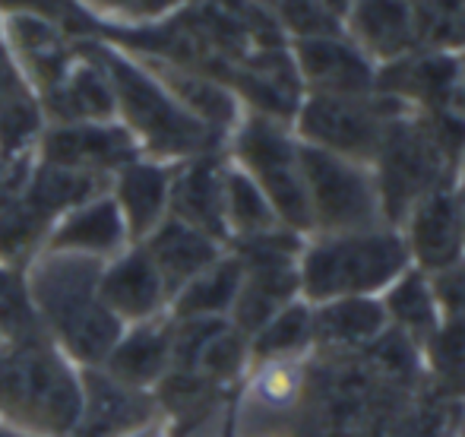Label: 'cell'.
<instances>
[{
	"instance_id": "6da1fadb",
	"label": "cell",
	"mask_w": 465,
	"mask_h": 437,
	"mask_svg": "<svg viewBox=\"0 0 465 437\" xmlns=\"http://www.w3.org/2000/svg\"><path fill=\"white\" fill-rule=\"evenodd\" d=\"M102 266V260L93 257L45 251V257H38L25 273L45 333L80 371L102 368L127 330L98 295Z\"/></svg>"
},
{
	"instance_id": "7a4b0ae2",
	"label": "cell",
	"mask_w": 465,
	"mask_h": 437,
	"mask_svg": "<svg viewBox=\"0 0 465 437\" xmlns=\"http://www.w3.org/2000/svg\"><path fill=\"white\" fill-rule=\"evenodd\" d=\"M83 51L104 70L114 93V108L124 117V127L136 140L143 153L153 155V162H187L196 155H209L222 149V136H215L206 124L196 121L172 99L165 86L149 74L143 64L130 61L114 45L86 42L80 38Z\"/></svg>"
},
{
	"instance_id": "3957f363",
	"label": "cell",
	"mask_w": 465,
	"mask_h": 437,
	"mask_svg": "<svg viewBox=\"0 0 465 437\" xmlns=\"http://www.w3.org/2000/svg\"><path fill=\"white\" fill-rule=\"evenodd\" d=\"M83 371L51 339H0V419L38 437H67L80 419Z\"/></svg>"
},
{
	"instance_id": "277c9868",
	"label": "cell",
	"mask_w": 465,
	"mask_h": 437,
	"mask_svg": "<svg viewBox=\"0 0 465 437\" xmlns=\"http://www.w3.org/2000/svg\"><path fill=\"white\" fill-rule=\"evenodd\" d=\"M411 266L399 228L307 234L298 257V289L307 304L380 298Z\"/></svg>"
},
{
	"instance_id": "5b68a950",
	"label": "cell",
	"mask_w": 465,
	"mask_h": 437,
	"mask_svg": "<svg viewBox=\"0 0 465 437\" xmlns=\"http://www.w3.org/2000/svg\"><path fill=\"white\" fill-rule=\"evenodd\" d=\"M371 172L377 181L386 225L399 228V222L409 216L418 200L453 187L460 165L434 140L421 111H402L386 124Z\"/></svg>"
},
{
	"instance_id": "8992f818",
	"label": "cell",
	"mask_w": 465,
	"mask_h": 437,
	"mask_svg": "<svg viewBox=\"0 0 465 437\" xmlns=\"http://www.w3.org/2000/svg\"><path fill=\"white\" fill-rule=\"evenodd\" d=\"M228 143H232L228 162H234L263 191L279 225L307 238L311 210H307L304 172H301V143L292 124L244 111Z\"/></svg>"
},
{
	"instance_id": "52a82bcc",
	"label": "cell",
	"mask_w": 465,
	"mask_h": 437,
	"mask_svg": "<svg viewBox=\"0 0 465 437\" xmlns=\"http://www.w3.org/2000/svg\"><path fill=\"white\" fill-rule=\"evenodd\" d=\"M402 111L396 99L386 95H320L304 93L298 111L292 117V130L298 143L323 153L342 155L351 162L371 165L383 140L386 124Z\"/></svg>"
},
{
	"instance_id": "ba28073f",
	"label": "cell",
	"mask_w": 465,
	"mask_h": 437,
	"mask_svg": "<svg viewBox=\"0 0 465 437\" xmlns=\"http://www.w3.org/2000/svg\"><path fill=\"white\" fill-rule=\"evenodd\" d=\"M301 172H304V194L311 210V234L386 225L371 165L301 143Z\"/></svg>"
},
{
	"instance_id": "9c48e42d",
	"label": "cell",
	"mask_w": 465,
	"mask_h": 437,
	"mask_svg": "<svg viewBox=\"0 0 465 437\" xmlns=\"http://www.w3.org/2000/svg\"><path fill=\"white\" fill-rule=\"evenodd\" d=\"M465 55L443 48H418L377 67V93L411 111H456Z\"/></svg>"
},
{
	"instance_id": "30bf717a",
	"label": "cell",
	"mask_w": 465,
	"mask_h": 437,
	"mask_svg": "<svg viewBox=\"0 0 465 437\" xmlns=\"http://www.w3.org/2000/svg\"><path fill=\"white\" fill-rule=\"evenodd\" d=\"M304 93L320 95H373L377 64L345 32L288 42Z\"/></svg>"
},
{
	"instance_id": "8fae6325",
	"label": "cell",
	"mask_w": 465,
	"mask_h": 437,
	"mask_svg": "<svg viewBox=\"0 0 465 437\" xmlns=\"http://www.w3.org/2000/svg\"><path fill=\"white\" fill-rule=\"evenodd\" d=\"M136 159H140V146L124 124H54L48 134H42V162L54 168L114 178L124 165Z\"/></svg>"
},
{
	"instance_id": "7c38bea8",
	"label": "cell",
	"mask_w": 465,
	"mask_h": 437,
	"mask_svg": "<svg viewBox=\"0 0 465 437\" xmlns=\"http://www.w3.org/2000/svg\"><path fill=\"white\" fill-rule=\"evenodd\" d=\"M399 234L415 270L437 276L465 260V216L453 187L428 194L399 222Z\"/></svg>"
},
{
	"instance_id": "4fadbf2b",
	"label": "cell",
	"mask_w": 465,
	"mask_h": 437,
	"mask_svg": "<svg viewBox=\"0 0 465 437\" xmlns=\"http://www.w3.org/2000/svg\"><path fill=\"white\" fill-rule=\"evenodd\" d=\"M225 168L228 159H222L219 153L178 162L172 168V187H168V216L228 247Z\"/></svg>"
},
{
	"instance_id": "5bb4252c",
	"label": "cell",
	"mask_w": 465,
	"mask_h": 437,
	"mask_svg": "<svg viewBox=\"0 0 465 437\" xmlns=\"http://www.w3.org/2000/svg\"><path fill=\"white\" fill-rule=\"evenodd\" d=\"M159 402L146 390L117 383L102 368H83V406L67 437H127L155 422Z\"/></svg>"
},
{
	"instance_id": "9a60e30c",
	"label": "cell",
	"mask_w": 465,
	"mask_h": 437,
	"mask_svg": "<svg viewBox=\"0 0 465 437\" xmlns=\"http://www.w3.org/2000/svg\"><path fill=\"white\" fill-rule=\"evenodd\" d=\"M342 32L377 67H386L421 48L411 0H351L342 16Z\"/></svg>"
},
{
	"instance_id": "2e32d148",
	"label": "cell",
	"mask_w": 465,
	"mask_h": 437,
	"mask_svg": "<svg viewBox=\"0 0 465 437\" xmlns=\"http://www.w3.org/2000/svg\"><path fill=\"white\" fill-rule=\"evenodd\" d=\"M98 295H102L104 308L124 323L153 321V317L168 311V292L162 283L159 270L153 260L146 257L140 244L130 251L117 253L114 260L102 266V279H98Z\"/></svg>"
},
{
	"instance_id": "e0dca14e",
	"label": "cell",
	"mask_w": 465,
	"mask_h": 437,
	"mask_svg": "<svg viewBox=\"0 0 465 437\" xmlns=\"http://www.w3.org/2000/svg\"><path fill=\"white\" fill-rule=\"evenodd\" d=\"M172 314H159L153 321L134 323L130 330L121 333L111 355L104 358L102 371L108 377H114L117 383H124V387L153 393L172 371Z\"/></svg>"
},
{
	"instance_id": "ac0fdd59",
	"label": "cell",
	"mask_w": 465,
	"mask_h": 437,
	"mask_svg": "<svg viewBox=\"0 0 465 437\" xmlns=\"http://www.w3.org/2000/svg\"><path fill=\"white\" fill-rule=\"evenodd\" d=\"M130 244L127 225L117 210L114 197H95L89 204L76 206V210L64 213L61 219L51 225L48 247L51 253H76V257H93V260H114Z\"/></svg>"
},
{
	"instance_id": "d6986e66",
	"label": "cell",
	"mask_w": 465,
	"mask_h": 437,
	"mask_svg": "<svg viewBox=\"0 0 465 437\" xmlns=\"http://www.w3.org/2000/svg\"><path fill=\"white\" fill-rule=\"evenodd\" d=\"M140 247L146 251V257L153 260L155 270H159L162 283H165V292H168V302L184 289L190 279L200 276L203 270H209V266L228 251L225 244H219V241L209 238V234L184 225V222L174 216H165V222H162L146 241H140Z\"/></svg>"
},
{
	"instance_id": "ffe728a7",
	"label": "cell",
	"mask_w": 465,
	"mask_h": 437,
	"mask_svg": "<svg viewBox=\"0 0 465 437\" xmlns=\"http://www.w3.org/2000/svg\"><path fill=\"white\" fill-rule=\"evenodd\" d=\"M390 330L380 298H336L313 304V352L351 358L364 355Z\"/></svg>"
},
{
	"instance_id": "44dd1931",
	"label": "cell",
	"mask_w": 465,
	"mask_h": 437,
	"mask_svg": "<svg viewBox=\"0 0 465 437\" xmlns=\"http://www.w3.org/2000/svg\"><path fill=\"white\" fill-rule=\"evenodd\" d=\"M172 168L174 165H165V162L136 159L114 174V204L134 244L146 241L165 222Z\"/></svg>"
},
{
	"instance_id": "7402d4cb",
	"label": "cell",
	"mask_w": 465,
	"mask_h": 437,
	"mask_svg": "<svg viewBox=\"0 0 465 437\" xmlns=\"http://www.w3.org/2000/svg\"><path fill=\"white\" fill-rule=\"evenodd\" d=\"M380 304H383L390 330H396L399 336L415 343L418 349H424V345L430 343V336H434L443 323L434 285H430V279L424 276L421 270H415V266H409V270L380 295Z\"/></svg>"
},
{
	"instance_id": "603a6c76",
	"label": "cell",
	"mask_w": 465,
	"mask_h": 437,
	"mask_svg": "<svg viewBox=\"0 0 465 437\" xmlns=\"http://www.w3.org/2000/svg\"><path fill=\"white\" fill-rule=\"evenodd\" d=\"M241 276H244L241 260L225 251L168 302V314L174 321H228L241 289Z\"/></svg>"
},
{
	"instance_id": "cb8c5ba5",
	"label": "cell",
	"mask_w": 465,
	"mask_h": 437,
	"mask_svg": "<svg viewBox=\"0 0 465 437\" xmlns=\"http://www.w3.org/2000/svg\"><path fill=\"white\" fill-rule=\"evenodd\" d=\"M313 352V304L304 298L285 304L251 336V364L292 362Z\"/></svg>"
},
{
	"instance_id": "d4e9b609",
	"label": "cell",
	"mask_w": 465,
	"mask_h": 437,
	"mask_svg": "<svg viewBox=\"0 0 465 437\" xmlns=\"http://www.w3.org/2000/svg\"><path fill=\"white\" fill-rule=\"evenodd\" d=\"M225 225H228V244L244 238H257V234H266L272 228H282L270 200L263 197V191L234 162H228L225 168Z\"/></svg>"
},
{
	"instance_id": "484cf974",
	"label": "cell",
	"mask_w": 465,
	"mask_h": 437,
	"mask_svg": "<svg viewBox=\"0 0 465 437\" xmlns=\"http://www.w3.org/2000/svg\"><path fill=\"white\" fill-rule=\"evenodd\" d=\"M421 362L447 400L465 402V321H443L421 349Z\"/></svg>"
},
{
	"instance_id": "4316f807",
	"label": "cell",
	"mask_w": 465,
	"mask_h": 437,
	"mask_svg": "<svg viewBox=\"0 0 465 437\" xmlns=\"http://www.w3.org/2000/svg\"><path fill=\"white\" fill-rule=\"evenodd\" d=\"M0 339L23 343V339H48L32 304L25 273L16 266H0Z\"/></svg>"
},
{
	"instance_id": "83f0119b",
	"label": "cell",
	"mask_w": 465,
	"mask_h": 437,
	"mask_svg": "<svg viewBox=\"0 0 465 437\" xmlns=\"http://www.w3.org/2000/svg\"><path fill=\"white\" fill-rule=\"evenodd\" d=\"M247 364H251V339L225 321L200 349V355L193 362V374L206 377L215 387H225Z\"/></svg>"
},
{
	"instance_id": "f1b7e54d",
	"label": "cell",
	"mask_w": 465,
	"mask_h": 437,
	"mask_svg": "<svg viewBox=\"0 0 465 437\" xmlns=\"http://www.w3.org/2000/svg\"><path fill=\"white\" fill-rule=\"evenodd\" d=\"M253 4H260L276 19V25L288 42L342 32V19L323 0H253Z\"/></svg>"
},
{
	"instance_id": "f546056e",
	"label": "cell",
	"mask_w": 465,
	"mask_h": 437,
	"mask_svg": "<svg viewBox=\"0 0 465 437\" xmlns=\"http://www.w3.org/2000/svg\"><path fill=\"white\" fill-rule=\"evenodd\" d=\"M453 191H456V200H460V206H462V216H465V159H462L460 172H456Z\"/></svg>"
},
{
	"instance_id": "4dcf8cb0",
	"label": "cell",
	"mask_w": 465,
	"mask_h": 437,
	"mask_svg": "<svg viewBox=\"0 0 465 437\" xmlns=\"http://www.w3.org/2000/svg\"><path fill=\"white\" fill-rule=\"evenodd\" d=\"M95 4L98 6H111V10H130V13H134L140 0H95Z\"/></svg>"
},
{
	"instance_id": "1f68e13d",
	"label": "cell",
	"mask_w": 465,
	"mask_h": 437,
	"mask_svg": "<svg viewBox=\"0 0 465 437\" xmlns=\"http://www.w3.org/2000/svg\"><path fill=\"white\" fill-rule=\"evenodd\" d=\"M0 437H38V434H29V432H23V428H13V425H6V422H0Z\"/></svg>"
},
{
	"instance_id": "d6a6232c",
	"label": "cell",
	"mask_w": 465,
	"mask_h": 437,
	"mask_svg": "<svg viewBox=\"0 0 465 437\" xmlns=\"http://www.w3.org/2000/svg\"><path fill=\"white\" fill-rule=\"evenodd\" d=\"M127 437H165L159 432V428H155V422H149V425H143V428H136L134 434H127Z\"/></svg>"
},
{
	"instance_id": "836d02e7",
	"label": "cell",
	"mask_w": 465,
	"mask_h": 437,
	"mask_svg": "<svg viewBox=\"0 0 465 437\" xmlns=\"http://www.w3.org/2000/svg\"><path fill=\"white\" fill-rule=\"evenodd\" d=\"M323 4L330 6V10L336 13L339 19H342V16H345V10H349V6H351V0H323Z\"/></svg>"
},
{
	"instance_id": "e575fe53",
	"label": "cell",
	"mask_w": 465,
	"mask_h": 437,
	"mask_svg": "<svg viewBox=\"0 0 465 437\" xmlns=\"http://www.w3.org/2000/svg\"><path fill=\"white\" fill-rule=\"evenodd\" d=\"M456 111L465 114V70H462V83H460V95H456Z\"/></svg>"
},
{
	"instance_id": "d590c367",
	"label": "cell",
	"mask_w": 465,
	"mask_h": 437,
	"mask_svg": "<svg viewBox=\"0 0 465 437\" xmlns=\"http://www.w3.org/2000/svg\"><path fill=\"white\" fill-rule=\"evenodd\" d=\"M219 437H234V428H232V422H228L225 428H222V434Z\"/></svg>"
},
{
	"instance_id": "8d00e7d4",
	"label": "cell",
	"mask_w": 465,
	"mask_h": 437,
	"mask_svg": "<svg viewBox=\"0 0 465 437\" xmlns=\"http://www.w3.org/2000/svg\"><path fill=\"white\" fill-rule=\"evenodd\" d=\"M462 437H465V412H462Z\"/></svg>"
}]
</instances>
